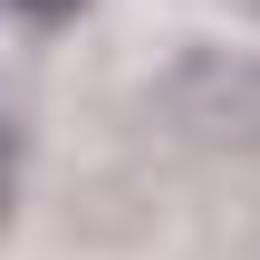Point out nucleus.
<instances>
[{
  "label": "nucleus",
  "instance_id": "nucleus-1",
  "mask_svg": "<svg viewBox=\"0 0 260 260\" xmlns=\"http://www.w3.org/2000/svg\"><path fill=\"white\" fill-rule=\"evenodd\" d=\"M154 116L183 145L251 154L260 145V58L251 48H174L164 77H154Z\"/></svg>",
  "mask_w": 260,
  "mask_h": 260
},
{
  "label": "nucleus",
  "instance_id": "nucleus-2",
  "mask_svg": "<svg viewBox=\"0 0 260 260\" xmlns=\"http://www.w3.org/2000/svg\"><path fill=\"white\" fill-rule=\"evenodd\" d=\"M10 10H19V19H29V29H68V19H77V10H87V0H10Z\"/></svg>",
  "mask_w": 260,
  "mask_h": 260
},
{
  "label": "nucleus",
  "instance_id": "nucleus-3",
  "mask_svg": "<svg viewBox=\"0 0 260 260\" xmlns=\"http://www.w3.org/2000/svg\"><path fill=\"white\" fill-rule=\"evenodd\" d=\"M10 164H19V135H10V116H0V174H10Z\"/></svg>",
  "mask_w": 260,
  "mask_h": 260
},
{
  "label": "nucleus",
  "instance_id": "nucleus-4",
  "mask_svg": "<svg viewBox=\"0 0 260 260\" xmlns=\"http://www.w3.org/2000/svg\"><path fill=\"white\" fill-rule=\"evenodd\" d=\"M10 212H19V183H10V174H0V232H10Z\"/></svg>",
  "mask_w": 260,
  "mask_h": 260
},
{
  "label": "nucleus",
  "instance_id": "nucleus-5",
  "mask_svg": "<svg viewBox=\"0 0 260 260\" xmlns=\"http://www.w3.org/2000/svg\"><path fill=\"white\" fill-rule=\"evenodd\" d=\"M241 10H251V19H260V0H241Z\"/></svg>",
  "mask_w": 260,
  "mask_h": 260
}]
</instances>
